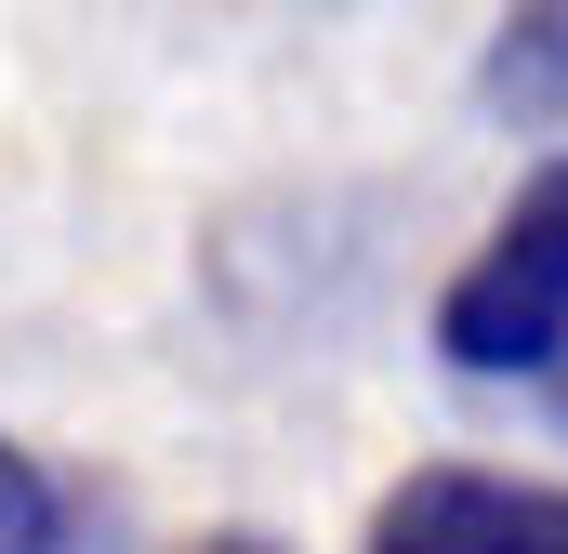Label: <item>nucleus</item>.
Masks as SVG:
<instances>
[{"label":"nucleus","instance_id":"f257e3e1","mask_svg":"<svg viewBox=\"0 0 568 554\" xmlns=\"http://www.w3.org/2000/svg\"><path fill=\"white\" fill-rule=\"evenodd\" d=\"M436 357L463 383H542L568 357V158H542L476 238V265L436 290Z\"/></svg>","mask_w":568,"mask_h":554},{"label":"nucleus","instance_id":"f03ea898","mask_svg":"<svg viewBox=\"0 0 568 554\" xmlns=\"http://www.w3.org/2000/svg\"><path fill=\"white\" fill-rule=\"evenodd\" d=\"M371 554H568V489L489 475V462H424L384 489Z\"/></svg>","mask_w":568,"mask_h":554},{"label":"nucleus","instance_id":"7ed1b4c3","mask_svg":"<svg viewBox=\"0 0 568 554\" xmlns=\"http://www.w3.org/2000/svg\"><path fill=\"white\" fill-rule=\"evenodd\" d=\"M0 554H80V515H67V489L0 435Z\"/></svg>","mask_w":568,"mask_h":554},{"label":"nucleus","instance_id":"20e7f679","mask_svg":"<svg viewBox=\"0 0 568 554\" xmlns=\"http://www.w3.org/2000/svg\"><path fill=\"white\" fill-rule=\"evenodd\" d=\"M212 554H265V542H212Z\"/></svg>","mask_w":568,"mask_h":554}]
</instances>
